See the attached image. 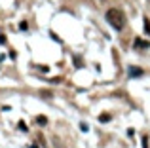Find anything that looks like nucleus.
Instances as JSON below:
<instances>
[{
    "mask_svg": "<svg viewBox=\"0 0 150 148\" xmlns=\"http://www.w3.org/2000/svg\"><path fill=\"white\" fill-rule=\"evenodd\" d=\"M144 32H146V36H150V19L144 17Z\"/></svg>",
    "mask_w": 150,
    "mask_h": 148,
    "instance_id": "423d86ee",
    "label": "nucleus"
},
{
    "mask_svg": "<svg viewBox=\"0 0 150 148\" xmlns=\"http://www.w3.org/2000/svg\"><path fill=\"white\" fill-rule=\"evenodd\" d=\"M0 44H6V36L4 34H0Z\"/></svg>",
    "mask_w": 150,
    "mask_h": 148,
    "instance_id": "1a4fd4ad",
    "label": "nucleus"
},
{
    "mask_svg": "<svg viewBox=\"0 0 150 148\" xmlns=\"http://www.w3.org/2000/svg\"><path fill=\"white\" fill-rule=\"evenodd\" d=\"M143 148H148V142H146V137L143 139Z\"/></svg>",
    "mask_w": 150,
    "mask_h": 148,
    "instance_id": "9d476101",
    "label": "nucleus"
},
{
    "mask_svg": "<svg viewBox=\"0 0 150 148\" xmlns=\"http://www.w3.org/2000/svg\"><path fill=\"white\" fill-rule=\"evenodd\" d=\"M80 129H82V131H84V133H86V131L89 129V127H88V123H80Z\"/></svg>",
    "mask_w": 150,
    "mask_h": 148,
    "instance_id": "0eeeda50",
    "label": "nucleus"
},
{
    "mask_svg": "<svg viewBox=\"0 0 150 148\" xmlns=\"http://www.w3.org/2000/svg\"><path fill=\"white\" fill-rule=\"evenodd\" d=\"M110 120H112V116H110V114H106V112L99 114V122H101V123H106V122H110Z\"/></svg>",
    "mask_w": 150,
    "mask_h": 148,
    "instance_id": "7ed1b4c3",
    "label": "nucleus"
},
{
    "mask_svg": "<svg viewBox=\"0 0 150 148\" xmlns=\"http://www.w3.org/2000/svg\"><path fill=\"white\" fill-rule=\"evenodd\" d=\"M36 123L38 125H48V118H46V116H36Z\"/></svg>",
    "mask_w": 150,
    "mask_h": 148,
    "instance_id": "20e7f679",
    "label": "nucleus"
},
{
    "mask_svg": "<svg viewBox=\"0 0 150 148\" xmlns=\"http://www.w3.org/2000/svg\"><path fill=\"white\" fill-rule=\"evenodd\" d=\"M19 129H21V131H27V125H25V122H19Z\"/></svg>",
    "mask_w": 150,
    "mask_h": 148,
    "instance_id": "6e6552de",
    "label": "nucleus"
},
{
    "mask_svg": "<svg viewBox=\"0 0 150 148\" xmlns=\"http://www.w3.org/2000/svg\"><path fill=\"white\" fill-rule=\"evenodd\" d=\"M106 21H108V25H112V29L116 30H122L125 25V15L122 10H118V8H110L108 11H106Z\"/></svg>",
    "mask_w": 150,
    "mask_h": 148,
    "instance_id": "f257e3e1",
    "label": "nucleus"
},
{
    "mask_svg": "<svg viewBox=\"0 0 150 148\" xmlns=\"http://www.w3.org/2000/svg\"><path fill=\"white\" fill-rule=\"evenodd\" d=\"M129 76H143L141 68H129Z\"/></svg>",
    "mask_w": 150,
    "mask_h": 148,
    "instance_id": "39448f33",
    "label": "nucleus"
},
{
    "mask_svg": "<svg viewBox=\"0 0 150 148\" xmlns=\"http://www.w3.org/2000/svg\"><path fill=\"white\" fill-rule=\"evenodd\" d=\"M133 48H135V49H148V48H150V42L143 40V38H135V42H133Z\"/></svg>",
    "mask_w": 150,
    "mask_h": 148,
    "instance_id": "f03ea898",
    "label": "nucleus"
}]
</instances>
